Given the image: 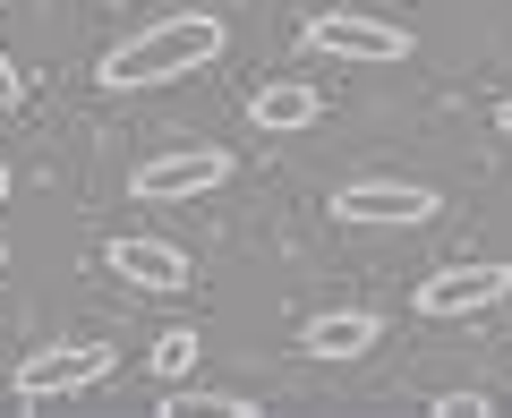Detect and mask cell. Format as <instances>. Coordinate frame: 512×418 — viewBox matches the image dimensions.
<instances>
[{"label": "cell", "mask_w": 512, "mask_h": 418, "mask_svg": "<svg viewBox=\"0 0 512 418\" xmlns=\"http://www.w3.org/2000/svg\"><path fill=\"white\" fill-rule=\"evenodd\" d=\"M222 43H231V26H222L214 9H180V18H154L146 35L111 43V60H103V86H111V94L171 86V77H188V69H214V60H222Z\"/></svg>", "instance_id": "6da1fadb"}, {"label": "cell", "mask_w": 512, "mask_h": 418, "mask_svg": "<svg viewBox=\"0 0 512 418\" xmlns=\"http://www.w3.org/2000/svg\"><path fill=\"white\" fill-rule=\"evenodd\" d=\"M299 43H308L316 60H342V69H393V60L419 52V35L393 18H367V9H316L308 26H299Z\"/></svg>", "instance_id": "7a4b0ae2"}, {"label": "cell", "mask_w": 512, "mask_h": 418, "mask_svg": "<svg viewBox=\"0 0 512 418\" xmlns=\"http://www.w3.org/2000/svg\"><path fill=\"white\" fill-rule=\"evenodd\" d=\"M111 376V350L103 342H43L18 359V401H69V393H94V384Z\"/></svg>", "instance_id": "3957f363"}, {"label": "cell", "mask_w": 512, "mask_h": 418, "mask_svg": "<svg viewBox=\"0 0 512 418\" xmlns=\"http://www.w3.org/2000/svg\"><path fill=\"white\" fill-rule=\"evenodd\" d=\"M231 180V154L222 146H180V154H154V163L128 171V197L137 205H188V197H214Z\"/></svg>", "instance_id": "277c9868"}, {"label": "cell", "mask_w": 512, "mask_h": 418, "mask_svg": "<svg viewBox=\"0 0 512 418\" xmlns=\"http://www.w3.org/2000/svg\"><path fill=\"white\" fill-rule=\"evenodd\" d=\"M436 188L427 180H350L333 188V214L359 222V231H376V222H393V231H410V222H436Z\"/></svg>", "instance_id": "5b68a950"}, {"label": "cell", "mask_w": 512, "mask_h": 418, "mask_svg": "<svg viewBox=\"0 0 512 418\" xmlns=\"http://www.w3.org/2000/svg\"><path fill=\"white\" fill-rule=\"evenodd\" d=\"M495 299H512V265L504 256L453 265V273H427L419 282V316H478V308H495Z\"/></svg>", "instance_id": "8992f818"}, {"label": "cell", "mask_w": 512, "mask_h": 418, "mask_svg": "<svg viewBox=\"0 0 512 418\" xmlns=\"http://www.w3.org/2000/svg\"><path fill=\"white\" fill-rule=\"evenodd\" d=\"M103 265L120 273V282H137V291H188V256L171 248V239H146V231H120L103 248Z\"/></svg>", "instance_id": "52a82bcc"}, {"label": "cell", "mask_w": 512, "mask_h": 418, "mask_svg": "<svg viewBox=\"0 0 512 418\" xmlns=\"http://www.w3.org/2000/svg\"><path fill=\"white\" fill-rule=\"evenodd\" d=\"M376 316L367 308H333V316H308V333H299V350H308V359H325V367H342V359H367V350H376Z\"/></svg>", "instance_id": "ba28073f"}, {"label": "cell", "mask_w": 512, "mask_h": 418, "mask_svg": "<svg viewBox=\"0 0 512 418\" xmlns=\"http://www.w3.org/2000/svg\"><path fill=\"white\" fill-rule=\"evenodd\" d=\"M325 120V103H316V86H299V77H282V86H256L248 103V128L256 137H299V128Z\"/></svg>", "instance_id": "9c48e42d"}, {"label": "cell", "mask_w": 512, "mask_h": 418, "mask_svg": "<svg viewBox=\"0 0 512 418\" xmlns=\"http://www.w3.org/2000/svg\"><path fill=\"white\" fill-rule=\"evenodd\" d=\"M197 333H188V325H171V333H154V350H146V359H154V376H163V384H180L188 376V367H197Z\"/></svg>", "instance_id": "30bf717a"}, {"label": "cell", "mask_w": 512, "mask_h": 418, "mask_svg": "<svg viewBox=\"0 0 512 418\" xmlns=\"http://www.w3.org/2000/svg\"><path fill=\"white\" fill-rule=\"evenodd\" d=\"M188 410H214V418H256V401H239V393H171L154 418H188Z\"/></svg>", "instance_id": "8fae6325"}, {"label": "cell", "mask_w": 512, "mask_h": 418, "mask_svg": "<svg viewBox=\"0 0 512 418\" xmlns=\"http://www.w3.org/2000/svg\"><path fill=\"white\" fill-rule=\"evenodd\" d=\"M436 418H495V401L487 393H444V401H427Z\"/></svg>", "instance_id": "7c38bea8"}, {"label": "cell", "mask_w": 512, "mask_h": 418, "mask_svg": "<svg viewBox=\"0 0 512 418\" xmlns=\"http://www.w3.org/2000/svg\"><path fill=\"white\" fill-rule=\"evenodd\" d=\"M18 94H26V77H18V69H9V52H0V111L18 103Z\"/></svg>", "instance_id": "4fadbf2b"}, {"label": "cell", "mask_w": 512, "mask_h": 418, "mask_svg": "<svg viewBox=\"0 0 512 418\" xmlns=\"http://www.w3.org/2000/svg\"><path fill=\"white\" fill-rule=\"evenodd\" d=\"M495 128H504V137H512V103H495Z\"/></svg>", "instance_id": "5bb4252c"}, {"label": "cell", "mask_w": 512, "mask_h": 418, "mask_svg": "<svg viewBox=\"0 0 512 418\" xmlns=\"http://www.w3.org/2000/svg\"><path fill=\"white\" fill-rule=\"evenodd\" d=\"M0 205H9V171H0Z\"/></svg>", "instance_id": "9a60e30c"}]
</instances>
